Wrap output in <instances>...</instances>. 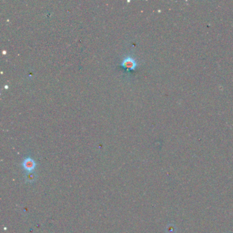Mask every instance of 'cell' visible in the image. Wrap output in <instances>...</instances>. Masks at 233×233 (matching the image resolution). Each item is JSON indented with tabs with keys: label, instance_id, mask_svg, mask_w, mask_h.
Masks as SVG:
<instances>
[{
	"label": "cell",
	"instance_id": "cell-1",
	"mask_svg": "<svg viewBox=\"0 0 233 233\" xmlns=\"http://www.w3.org/2000/svg\"><path fill=\"white\" fill-rule=\"evenodd\" d=\"M120 66L127 70H135V68H136L137 62L131 56H128L124 57L120 63Z\"/></svg>",
	"mask_w": 233,
	"mask_h": 233
},
{
	"label": "cell",
	"instance_id": "cell-2",
	"mask_svg": "<svg viewBox=\"0 0 233 233\" xmlns=\"http://www.w3.org/2000/svg\"><path fill=\"white\" fill-rule=\"evenodd\" d=\"M22 166L26 171L31 172L32 171H33L35 167H36V162L31 157H27L23 160Z\"/></svg>",
	"mask_w": 233,
	"mask_h": 233
},
{
	"label": "cell",
	"instance_id": "cell-3",
	"mask_svg": "<svg viewBox=\"0 0 233 233\" xmlns=\"http://www.w3.org/2000/svg\"><path fill=\"white\" fill-rule=\"evenodd\" d=\"M177 228L174 224H170L167 226V233H175Z\"/></svg>",
	"mask_w": 233,
	"mask_h": 233
},
{
	"label": "cell",
	"instance_id": "cell-4",
	"mask_svg": "<svg viewBox=\"0 0 233 233\" xmlns=\"http://www.w3.org/2000/svg\"><path fill=\"white\" fill-rule=\"evenodd\" d=\"M34 178H35L34 175V174L32 175V174H30V175H29V177H28V180L31 179V181H32V180H34Z\"/></svg>",
	"mask_w": 233,
	"mask_h": 233
}]
</instances>
